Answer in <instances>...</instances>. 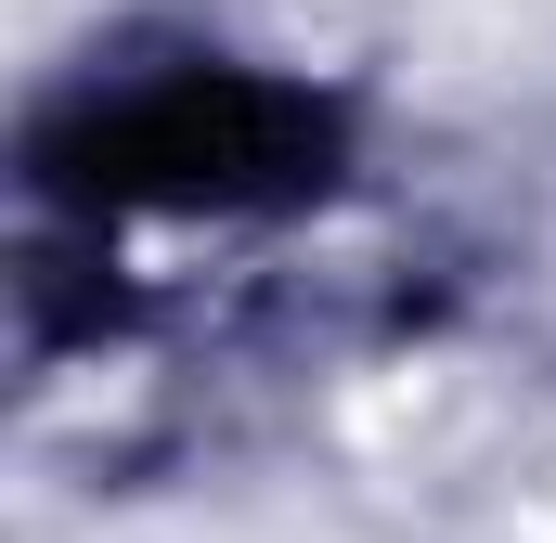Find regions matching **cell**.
<instances>
[{
    "instance_id": "1",
    "label": "cell",
    "mask_w": 556,
    "mask_h": 543,
    "mask_svg": "<svg viewBox=\"0 0 556 543\" xmlns=\"http://www.w3.org/2000/svg\"><path fill=\"white\" fill-rule=\"evenodd\" d=\"M324 104H298L273 78H155L91 104L78 142H52V181L104 194V207H260V194H311L324 181Z\"/></svg>"
}]
</instances>
